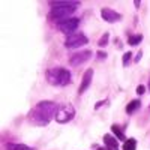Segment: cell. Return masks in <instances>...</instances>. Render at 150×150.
I'll return each instance as SVG.
<instances>
[{"label": "cell", "mask_w": 150, "mask_h": 150, "mask_svg": "<svg viewBox=\"0 0 150 150\" xmlns=\"http://www.w3.org/2000/svg\"><path fill=\"white\" fill-rule=\"evenodd\" d=\"M75 8H62V6H57V8H51L48 14V18L51 21H56V23H60L66 18H71V15L74 14Z\"/></svg>", "instance_id": "cell-3"}, {"label": "cell", "mask_w": 150, "mask_h": 150, "mask_svg": "<svg viewBox=\"0 0 150 150\" xmlns=\"http://www.w3.org/2000/svg\"><path fill=\"white\" fill-rule=\"evenodd\" d=\"M78 26H80V20H78V18H74V17L66 18V20H63V21L57 23V29H59L60 32L66 33L68 36L72 35V33H75V30H77Z\"/></svg>", "instance_id": "cell-6"}, {"label": "cell", "mask_w": 150, "mask_h": 150, "mask_svg": "<svg viewBox=\"0 0 150 150\" xmlns=\"http://www.w3.org/2000/svg\"><path fill=\"white\" fill-rule=\"evenodd\" d=\"M108 41H110V33H104L102 38L98 41V45H99V47H105V45L108 44Z\"/></svg>", "instance_id": "cell-17"}, {"label": "cell", "mask_w": 150, "mask_h": 150, "mask_svg": "<svg viewBox=\"0 0 150 150\" xmlns=\"http://www.w3.org/2000/svg\"><path fill=\"white\" fill-rule=\"evenodd\" d=\"M141 57H143V51H138L137 56H135V59H134V62H135V63H138V62L141 60Z\"/></svg>", "instance_id": "cell-20"}, {"label": "cell", "mask_w": 150, "mask_h": 150, "mask_svg": "<svg viewBox=\"0 0 150 150\" xmlns=\"http://www.w3.org/2000/svg\"><path fill=\"white\" fill-rule=\"evenodd\" d=\"M144 92H146V87L143 84H140L138 87H137V95H144Z\"/></svg>", "instance_id": "cell-19"}, {"label": "cell", "mask_w": 150, "mask_h": 150, "mask_svg": "<svg viewBox=\"0 0 150 150\" xmlns=\"http://www.w3.org/2000/svg\"><path fill=\"white\" fill-rule=\"evenodd\" d=\"M75 117V108L72 105H62L59 107L57 112H56V120L59 123H68Z\"/></svg>", "instance_id": "cell-5"}, {"label": "cell", "mask_w": 150, "mask_h": 150, "mask_svg": "<svg viewBox=\"0 0 150 150\" xmlns=\"http://www.w3.org/2000/svg\"><path fill=\"white\" fill-rule=\"evenodd\" d=\"M92 57V51L90 50H84V51H78V53H74L71 57H69V65L77 68L83 63H86V62H89Z\"/></svg>", "instance_id": "cell-7"}, {"label": "cell", "mask_w": 150, "mask_h": 150, "mask_svg": "<svg viewBox=\"0 0 150 150\" xmlns=\"http://www.w3.org/2000/svg\"><path fill=\"white\" fill-rule=\"evenodd\" d=\"M45 78L51 86H68L71 83V72L65 68L48 69Z\"/></svg>", "instance_id": "cell-2"}, {"label": "cell", "mask_w": 150, "mask_h": 150, "mask_svg": "<svg viewBox=\"0 0 150 150\" xmlns=\"http://www.w3.org/2000/svg\"><path fill=\"white\" fill-rule=\"evenodd\" d=\"M140 107H141L140 99H134V101H131V102L128 104V107H126V112H128L129 116H132V114H135V112L140 110Z\"/></svg>", "instance_id": "cell-12"}, {"label": "cell", "mask_w": 150, "mask_h": 150, "mask_svg": "<svg viewBox=\"0 0 150 150\" xmlns=\"http://www.w3.org/2000/svg\"><path fill=\"white\" fill-rule=\"evenodd\" d=\"M93 80V69H87L83 75V78H81V84H80V89H78V93L83 95L87 89L90 87V83Z\"/></svg>", "instance_id": "cell-9"}, {"label": "cell", "mask_w": 150, "mask_h": 150, "mask_svg": "<svg viewBox=\"0 0 150 150\" xmlns=\"http://www.w3.org/2000/svg\"><path fill=\"white\" fill-rule=\"evenodd\" d=\"M123 150H137V140L135 138H128L123 143Z\"/></svg>", "instance_id": "cell-13"}, {"label": "cell", "mask_w": 150, "mask_h": 150, "mask_svg": "<svg viewBox=\"0 0 150 150\" xmlns=\"http://www.w3.org/2000/svg\"><path fill=\"white\" fill-rule=\"evenodd\" d=\"M98 150H107V149H102V147H99V149H98Z\"/></svg>", "instance_id": "cell-22"}, {"label": "cell", "mask_w": 150, "mask_h": 150, "mask_svg": "<svg viewBox=\"0 0 150 150\" xmlns=\"http://www.w3.org/2000/svg\"><path fill=\"white\" fill-rule=\"evenodd\" d=\"M8 150H33V149L29 147V146H26V144L14 143V144H9V146H8Z\"/></svg>", "instance_id": "cell-16"}, {"label": "cell", "mask_w": 150, "mask_h": 150, "mask_svg": "<svg viewBox=\"0 0 150 150\" xmlns=\"http://www.w3.org/2000/svg\"><path fill=\"white\" fill-rule=\"evenodd\" d=\"M149 89H150V84H149Z\"/></svg>", "instance_id": "cell-23"}, {"label": "cell", "mask_w": 150, "mask_h": 150, "mask_svg": "<svg viewBox=\"0 0 150 150\" xmlns=\"http://www.w3.org/2000/svg\"><path fill=\"white\" fill-rule=\"evenodd\" d=\"M98 56H99V57H102V59H104V57H107V54H105V53H102V51H101V53H98Z\"/></svg>", "instance_id": "cell-21"}, {"label": "cell", "mask_w": 150, "mask_h": 150, "mask_svg": "<svg viewBox=\"0 0 150 150\" xmlns=\"http://www.w3.org/2000/svg\"><path fill=\"white\" fill-rule=\"evenodd\" d=\"M87 44H89V38L81 32H75V33L69 35L65 41L66 48H78V47H83V45H87Z\"/></svg>", "instance_id": "cell-4"}, {"label": "cell", "mask_w": 150, "mask_h": 150, "mask_svg": "<svg viewBox=\"0 0 150 150\" xmlns=\"http://www.w3.org/2000/svg\"><path fill=\"white\" fill-rule=\"evenodd\" d=\"M80 5L81 3L80 2H75V0H74V2H72V0H68V2H66V0H60V2H50V6H51V8L62 6V8H75V9H77Z\"/></svg>", "instance_id": "cell-10"}, {"label": "cell", "mask_w": 150, "mask_h": 150, "mask_svg": "<svg viewBox=\"0 0 150 150\" xmlns=\"http://www.w3.org/2000/svg\"><path fill=\"white\" fill-rule=\"evenodd\" d=\"M141 41H143V35H132V36H129L128 44L132 45V47H135V45H138Z\"/></svg>", "instance_id": "cell-15"}, {"label": "cell", "mask_w": 150, "mask_h": 150, "mask_svg": "<svg viewBox=\"0 0 150 150\" xmlns=\"http://www.w3.org/2000/svg\"><path fill=\"white\" fill-rule=\"evenodd\" d=\"M131 59H132V53H131V51L125 53V54H123V66H128L129 62H131Z\"/></svg>", "instance_id": "cell-18"}, {"label": "cell", "mask_w": 150, "mask_h": 150, "mask_svg": "<svg viewBox=\"0 0 150 150\" xmlns=\"http://www.w3.org/2000/svg\"><path fill=\"white\" fill-rule=\"evenodd\" d=\"M104 143H105L107 150H119V143H117V140H116L112 135H110V134H105V135H104Z\"/></svg>", "instance_id": "cell-11"}, {"label": "cell", "mask_w": 150, "mask_h": 150, "mask_svg": "<svg viewBox=\"0 0 150 150\" xmlns=\"http://www.w3.org/2000/svg\"><path fill=\"white\" fill-rule=\"evenodd\" d=\"M111 131L116 134V137H117L119 140H125V141H126V137H125V134H123V131H122L120 126H117V125H112V126H111Z\"/></svg>", "instance_id": "cell-14"}, {"label": "cell", "mask_w": 150, "mask_h": 150, "mask_svg": "<svg viewBox=\"0 0 150 150\" xmlns=\"http://www.w3.org/2000/svg\"><path fill=\"white\" fill-rule=\"evenodd\" d=\"M101 17L107 23H116V21L122 20V15L119 14V12H116L114 9H110V8H104L101 11Z\"/></svg>", "instance_id": "cell-8"}, {"label": "cell", "mask_w": 150, "mask_h": 150, "mask_svg": "<svg viewBox=\"0 0 150 150\" xmlns=\"http://www.w3.org/2000/svg\"><path fill=\"white\" fill-rule=\"evenodd\" d=\"M59 110V105L53 101H41L38 102L27 114V119L32 125L36 126H45L51 122L53 117H56V112Z\"/></svg>", "instance_id": "cell-1"}]
</instances>
